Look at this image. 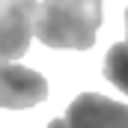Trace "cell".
I'll return each mask as SVG.
<instances>
[{"mask_svg":"<svg viewBox=\"0 0 128 128\" xmlns=\"http://www.w3.org/2000/svg\"><path fill=\"white\" fill-rule=\"evenodd\" d=\"M63 119L68 128H128V104L98 92H84L68 104Z\"/></svg>","mask_w":128,"mask_h":128,"instance_id":"cell-4","label":"cell"},{"mask_svg":"<svg viewBox=\"0 0 128 128\" xmlns=\"http://www.w3.org/2000/svg\"><path fill=\"white\" fill-rule=\"evenodd\" d=\"M48 98V80L27 66L0 60V107L24 110Z\"/></svg>","mask_w":128,"mask_h":128,"instance_id":"cell-3","label":"cell"},{"mask_svg":"<svg viewBox=\"0 0 128 128\" xmlns=\"http://www.w3.org/2000/svg\"><path fill=\"white\" fill-rule=\"evenodd\" d=\"M39 0H12V6L0 15V60L12 63L27 54L30 39L36 36Z\"/></svg>","mask_w":128,"mask_h":128,"instance_id":"cell-2","label":"cell"},{"mask_svg":"<svg viewBox=\"0 0 128 128\" xmlns=\"http://www.w3.org/2000/svg\"><path fill=\"white\" fill-rule=\"evenodd\" d=\"M48 128H68V125H66V119H54V122H51Z\"/></svg>","mask_w":128,"mask_h":128,"instance_id":"cell-6","label":"cell"},{"mask_svg":"<svg viewBox=\"0 0 128 128\" xmlns=\"http://www.w3.org/2000/svg\"><path fill=\"white\" fill-rule=\"evenodd\" d=\"M101 27V0H45L39 3L36 36L57 51H86Z\"/></svg>","mask_w":128,"mask_h":128,"instance_id":"cell-1","label":"cell"},{"mask_svg":"<svg viewBox=\"0 0 128 128\" xmlns=\"http://www.w3.org/2000/svg\"><path fill=\"white\" fill-rule=\"evenodd\" d=\"M9 6H12V0H0V15H3V12H6Z\"/></svg>","mask_w":128,"mask_h":128,"instance_id":"cell-7","label":"cell"},{"mask_svg":"<svg viewBox=\"0 0 128 128\" xmlns=\"http://www.w3.org/2000/svg\"><path fill=\"white\" fill-rule=\"evenodd\" d=\"M104 78L128 96V9H125V42L113 45L104 57Z\"/></svg>","mask_w":128,"mask_h":128,"instance_id":"cell-5","label":"cell"}]
</instances>
